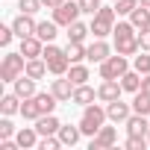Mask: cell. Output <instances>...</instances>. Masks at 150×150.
Wrapping results in <instances>:
<instances>
[{
  "instance_id": "obj_1",
  "label": "cell",
  "mask_w": 150,
  "mask_h": 150,
  "mask_svg": "<svg viewBox=\"0 0 150 150\" xmlns=\"http://www.w3.org/2000/svg\"><path fill=\"white\" fill-rule=\"evenodd\" d=\"M112 47H115V53H121V56H135V53L141 50V47H138V30L129 24V18L115 24V30H112Z\"/></svg>"
},
{
  "instance_id": "obj_2",
  "label": "cell",
  "mask_w": 150,
  "mask_h": 150,
  "mask_svg": "<svg viewBox=\"0 0 150 150\" xmlns=\"http://www.w3.org/2000/svg\"><path fill=\"white\" fill-rule=\"evenodd\" d=\"M106 121H109L106 106H100V103H88V106H83V115H80V129H83V135L94 138V135H97V129H100Z\"/></svg>"
},
{
  "instance_id": "obj_3",
  "label": "cell",
  "mask_w": 150,
  "mask_h": 150,
  "mask_svg": "<svg viewBox=\"0 0 150 150\" xmlns=\"http://www.w3.org/2000/svg\"><path fill=\"white\" fill-rule=\"evenodd\" d=\"M24 71H27V56L21 50L18 53L6 50L3 62H0V83H15L18 77H24Z\"/></svg>"
},
{
  "instance_id": "obj_4",
  "label": "cell",
  "mask_w": 150,
  "mask_h": 150,
  "mask_svg": "<svg viewBox=\"0 0 150 150\" xmlns=\"http://www.w3.org/2000/svg\"><path fill=\"white\" fill-rule=\"evenodd\" d=\"M115 24H118L115 6H100V12L91 15V24H88V27H91V35H94V38H106V35H112Z\"/></svg>"
},
{
  "instance_id": "obj_5",
  "label": "cell",
  "mask_w": 150,
  "mask_h": 150,
  "mask_svg": "<svg viewBox=\"0 0 150 150\" xmlns=\"http://www.w3.org/2000/svg\"><path fill=\"white\" fill-rule=\"evenodd\" d=\"M41 56H44V62H47V68H50V74H53V77H65V74H68V68H71V59H68L65 47H56L53 41H47Z\"/></svg>"
},
{
  "instance_id": "obj_6",
  "label": "cell",
  "mask_w": 150,
  "mask_h": 150,
  "mask_svg": "<svg viewBox=\"0 0 150 150\" xmlns=\"http://www.w3.org/2000/svg\"><path fill=\"white\" fill-rule=\"evenodd\" d=\"M100 68V80H121L124 74L132 68L129 65V56H121V53H112L106 62H100L97 65Z\"/></svg>"
},
{
  "instance_id": "obj_7",
  "label": "cell",
  "mask_w": 150,
  "mask_h": 150,
  "mask_svg": "<svg viewBox=\"0 0 150 150\" xmlns=\"http://www.w3.org/2000/svg\"><path fill=\"white\" fill-rule=\"evenodd\" d=\"M80 15H83L80 0H65L59 9H53V21H56L59 27H71L74 21H80Z\"/></svg>"
},
{
  "instance_id": "obj_8",
  "label": "cell",
  "mask_w": 150,
  "mask_h": 150,
  "mask_svg": "<svg viewBox=\"0 0 150 150\" xmlns=\"http://www.w3.org/2000/svg\"><path fill=\"white\" fill-rule=\"evenodd\" d=\"M115 141H118V129L103 124V127L97 129V135L88 141V150H109V147H115Z\"/></svg>"
},
{
  "instance_id": "obj_9",
  "label": "cell",
  "mask_w": 150,
  "mask_h": 150,
  "mask_svg": "<svg viewBox=\"0 0 150 150\" xmlns=\"http://www.w3.org/2000/svg\"><path fill=\"white\" fill-rule=\"evenodd\" d=\"M74 88H77V86L71 83L68 74H65V77H56V80L50 83V91L56 94V100H59V103H71V100H74Z\"/></svg>"
},
{
  "instance_id": "obj_10",
  "label": "cell",
  "mask_w": 150,
  "mask_h": 150,
  "mask_svg": "<svg viewBox=\"0 0 150 150\" xmlns=\"http://www.w3.org/2000/svg\"><path fill=\"white\" fill-rule=\"evenodd\" d=\"M35 27H38L35 15H27V12H18V18L12 21V30H15L18 38H30V35H35Z\"/></svg>"
},
{
  "instance_id": "obj_11",
  "label": "cell",
  "mask_w": 150,
  "mask_h": 150,
  "mask_svg": "<svg viewBox=\"0 0 150 150\" xmlns=\"http://www.w3.org/2000/svg\"><path fill=\"white\" fill-rule=\"evenodd\" d=\"M106 115H109V124H127V118L132 115V103H124L121 97L106 103Z\"/></svg>"
},
{
  "instance_id": "obj_12",
  "label": "cell",
  "mask_w": 150,
  "mask_h": 150,
  "mask_svg": "<svg viewBox=\"0 0 150 150\" xmlns=\"http://www.w3.org/2000/svg\"><path fill=\"white\" fill-rule=\"evenodd\" d=\"M121 94H124L121 80H103V83L97 86V100H100V103H112V100H118Z\"/></svg>"
},
{
  "instance_id": "obj_13",
  "label": "cell",
  "mask_w": 150,
  "mask_h": 150,
  "mask_svg": "<svg viewBox=\"0 0 150 150\" xmlns=\"http://www.w3.org/2000/svg\"><path fill=\"white\" fill-rule=\"evenodd\" d=\"M112 44L106 41V38H94L91 44H88V62H94V65H100V62H106L109 56H112Z\"/></svg>"
},
{
  "instance_id": "obj_14",
  "label": "cell",
  "mask_w": 150,
  "mask_h": 150,
  "mask_svg": "<svg viewBox=\"0 0 150 150\" xmlns=\"http://www.w3.org/2000/svg\"><path fill=\"white\" fill-rule=\"evenodd\" d=\"M12 91L21 97V100H27V97H35L38 94V80H33V77H18L15 83H12Z\"/></svg>"
},
{
  "instance_id": "obj_15",
  "label": "cell",
  "mask_w": 150,
  "mask_h": 150,
  "mask_svg": "<svg viewBox=\"0 0 150 150\" xmlns=\"http://www.w3.org/2000/svg\"><path fill=\"white\" fill-rule=\"evenodd\" d=\"M127 135H147L150 132V115H138V112H132L129 118H127Z\"/></svg>"
},
{
  "instance_id": "obj_16",
  "label": "cell",
  "mask_w": 150,
  "mask_h": 150,
  "mask_svg": "<svg viewBox=\"0 0 150 150\" xmlns=\"http://www.w3.org/2000/svg\"><path fill=\"white\" fill-rule=\"evenodd\" d=\"M38 138H41V135H38L35 127H21V129L15 132V141L21 144V150H35V147H38Z\"/></svg>"
},
{
  "instance_id": "obj_17",
  "label": "cell",
  "mask_w": 150,
  "mask_h": 150,
  "mask_svg": "<svg viewBox=\"0 0 150 150\" xmlns=\"http://www.w3.org/2000/svg\"><path fill=\"white\" fill-rule=\"evenodd\" d=\"M56 135L62 138V147H74V144L83 138V129H80V124H77V127H74V124H62Z\"/></svg>"
},
{
  "instance_id": "obj_18",
  "label": "cell",
  "mask_w": 150,
  "mask_h": 150,
  "mask_svg": "<svg viewBox=\"0 0 150 150\" xmlns=\"http://www.w3.org/2000/svg\"><path fill=\"white\" fill-rule=\"evenodd\" d=\"M59 127H62V121L50 112V115H41L38 121H35V129H38V135H56L59 132Z\"/></svg>"
},
{
  "instance_id": "obj_19",
  "label": "cell",
  "mask_w": 150,
  "mask_h": 150,
  "mask_svg": "<svg viewBox=\"0 0 150 150\" xmlns=\"http://www.w3.org/2000/svg\"><path fill=\"white\" fill-rule=\"evenodd\" d=\"M27 77H33V80H44L47 74H50V68H47V62H44V56H35V59H27Z\"/></svg>"
},
{
  "instance_id": "obj_20",
  "label": "cell",
  "mask_w": 150,
  "mask_h": 150,
  "mask_svg": "<svg viewBox=\"0 0 150 150\" xmlns=\"http://www.w3.org/2000/svg\"><path fill=\"white\" fill-rule=\"evenodd\" d=\"M94 100H97V88H91L88 83H83V86L74 88V100H71V103H77V106H88V103H94Z\"/></svg>"
},
{
  "instance_id": "obj_21",
  "label": "cell",
  "mask_w": 150,
  "mask_h": 150,
  "mask_svg": "<svg viewBox=\"0 0 150 150\" xmlns=\"http://www.w3.org/2000/svg\"><path fill=\"white\" fill-rule=\"evenodd\" d=\"M21 53H24L27 59H35V56H41V53H44V41H41L38 35L21 38Z\"/></svg>"
},
{
  "instance_id": "obj_22",
  "label": "cell",
  "mask_w": 150,
  "mask_h": 150,
  "mask_svg": "<svg viewBox=\"0 0 150 150\" xmlns=\"http://www.w3.org/2000/svg\"><path fill=\"white\" fill-rule=\"evenodd\" d=\"M21 103H24V100H21L15 91H12V94H3V97H0V112L9 115V118H12V115H21Z\"/></svg>"
},
{
  "instance_id": "obj_23",
  "label": "cell",
  "mask_w": 150,
  "mask_h": 150,
  "mask_svg": "<svg viewBox=\"0 0 150 150\" xmlns=\"http://www.w3.org/2000/svg\"><path fill=\"white\" fill-rule=\"evenodd\" d=\"M129 24H132L135 30H147V27H150V9L138 3V6L129 12Z\"/></svg>"
},
{
  "instance_id": "obj_24",
  "label": "cell",
  "mask_w": 150,
  "mask_h": 150,
  "mask_svg": "<svg viewBox=\"0 0 150 150\" xmlns=\"http://www.w3.org/2000/svg\"><path fill=\"white\" fill-rule=\"evenodd\" d=\"M65 35H68V41H86V35H91V27L83 21H74L71 27H65Z\"/></svg>"
},
{
  "instance_id": "obj_25",
  "label": "cell",
  "mask_w": 150,
  "mask_h": 150,
  "mask_svg": "<svg viewBox=\"0 0 150 150\" xmlns=\"http://www.w3.org/2000/svg\"><path fill=\"white\" fill-rule=\"evenodd\" d=\"M35 35L47 44V41H53L56 35H59V24L56 21H38V27H35Z\"/></svg>"
},
{
  "instance_id": "obj_26",
  "label": "cell",
  "mask_w": 150,
  "mask_h": 150,
  "mask_svg": "<svg viewBox=\"0 0 150 150\" xmlns=\"http://www.w3.org/2000/svg\"><path fill=\"white\" fill-rule=\"evenodd\" d=\"M68 77H71V83L74 86H83V83H88V65H83V62H74L71 68H68Z\"/></svg>"
},
{
  "instance_id": "obj_27",
  "label": "cell",
  "mask_w": 150,
  "mask_h": 150,
  "mask_svg": "<svg viewBox=\"0 0 150 150\" xmlns=\"http://www.w3.org/2000/svg\"><path fill=\"white\" fill-rule=\"evenodd\" d=\"M121 86H124V91H129V94L141 91V74H138L135 68H129L124 77H121Z\"/></svg>"
},
{
  "instance_id": "obj_28",
  "label": "cell",
  "mask_w": 150,
  "mask_h": 150,
  "mask_svg": "<svg viewBox=\"0 0 150 150\" xmlns=\"http://www.w3.org/2000/svg\"><path fill=\"white\" fill-rule=\"evenodd\" d=\"M35 103H38L41 115H50V112L56 109V103H59V100H56V94H53V91H38V94H35Z\"/></svg>"
},
{
  "instance_id": "obj_29",
  "label": "cell",
  "mask_w": 150,
  "mask_h": 150,
  "mask_svg": "<svg viewBox=\"0 0 150 150\" xmlns=\"http://www.w3.org/2000/svg\"><path fill=\"white\" fill-rule=\"evenodd\" d=\"M21 118H24V121H38V118H41V109H38L35 97H27V100L21 103Z\"/></svg>"
},
{
  "instance_id": "obj_30",
  "label": "cell",
  "mask_w": 150,
  "mask_h": 150,
  "mask_svg": "<svg viewBox=\"0 0 150 150\" xmlns=\"http://www.w3.org/2000/svg\"><path fill=\"white\" fill-rule=\"evenodd\" d=\"M132 112L150 115V94H147V91H135V94H132Z\"/></svg>"
},
{
  "instance_id": "obj_31",
  "label": "cell",
  "mask_w": 150,
  "mask_h": 150,
  "mask_svg": "<svg viewBox=\"0 0 150 150\" xmlns=\"http://www.w3.org/2000/svg\"><path fill=\"white\" fill-rule=\"evenodd\" d=\"M132 68L141 74V77H144V74H150V53H147V50H138V53L132 56Z\"/></svg>"
},
{
  "instance_id": "obj_32",
  "label": "cell",
  "mask_w": 150,
  "mask_h": 150,
  "mask_svg": "<svg viewBox=\"0 0 150 150\" xmlns=\"http://www.w3.org/2000/svg\"><path fill=\"white\" fill-rule=\"evenodd\" d=\"M115 12H118V18H129V12L138 6V0H115Z\"/></svg>"
},
{
  "instance_id": "obj_33",
  "label": "cell",
  "mask_w": 150,
  "mask_h": 150,
  "mask_svg": "<svg viewBox=\"0 0 150 150\" xmlns=\"http://www.w3.org/2000/svg\"><path fill=\"white\" fill-rule=\"evenodd\" d=\"M59 147H62V138L59 135H41L35 150H59Z\"/></svg>"
},
{
  "instance_id": "obj_34",
  "label": "cell",
  "mask_w": 150,
  "mask_h": 150,
  "mask_svg": "<svg viewBox=\"0 0 150 150\" xmlns=\"http://www.w3.org/2000/svg\"><path fill=\"white\" fill-rule=\"evenodd\" d=\"M147 135H127V141H124V147L127 150H147Z\"/></svg>"
},
{
  "instance_id": "obj_35",
  "label": "cell",
  "mask_w": 150,
  "mask_h": 150,
  "mask_svg": "<svg viewBox=\"0 0 150 150\" xmlns=\"http://www.w3.org/2000/svg\"><path fill=\"white\" fill-rule=\"evenodd\" d=\"M18 9L27 12V15H38L44 9V3H41V0H18Z\"/></svg>"
},
{
  "instance_id": "obj_36",
  "label": "cell",
  "mask_w": 150,
  "mask_h": 150,
  "mask_svg": "<svg viewBox=\"0 0 150 150\" xmlns=\"http://www.w3.org/2000/svg\"><path fill=\"white\" fill-rule=\"evenodd\" d=\"M18 127L9 121V115H3V121H0V138H15Z\"/></svg>"
},
{
  "instance_id": "obj_37",
  "label": "cell",
  "mask_w": 150,
  "mask_h": 150,
  "mask_svg": "<svg viewBox=\"0 0 150 150\" xmlns=\"http://www.w3.org/2000/svg\"><path fill=\"white\" fill-rule=\"evenodd\" d=\"M100 0H80V9H83V15H97L100 12Z\"/></svg>"
},
{
  "instance_id": "obj_38",
  "label": "cell",
  "mask_w": 150,
  "mask_h": 150,
  "mask_svg": "<svg viewBox=\"0 0 150 150\" xmlns=\"http://www.w3.org/2000/svg\"><path fill=\"white\" fill-rule=\"evenodd\" d=\"M12 38H18V35H15V30H12V24H9V27H0V44L9 47V44H12Z\"/></svg>"
},
{
  "instance_id": "obj_39",
  "label": "cell",
  "mask_w": 150,
  "mask_h": 150,
  "mask_svg": "<svg viewBox=\"0 0 150 150\" xmlns=\"http://www.w3.org/2000/svg\"><path fill=\"white\" fill-rule=\"evenodd\" d=\"M138 47L150 53V27L147 30H138Z\"/></svg>"
},
{
  "instance_id": "obj_40",
  "label": "cell",
  "mask_w": 150,
  "mask_h": 150,
  "mask_svg": "<svg viewBox=\"0 0 150 150\" xmlns=\"http://www.w3.org/2000/svg\"><path fill=\"white\" fill-rule=\"evenodd\" d=\"M41 3H44V9H50V12H53V9H59V6L65 3V0H41Z\"/></svg>"
},
{
  "instance_id": "obj_41",
  "label": "cell",
  "mask_w": 150,
  "mask_h": 150,
  "mask_svg": "<svg viewBox=\"0 0 150 150\" xmlns=\"http://www.w3.org/2000/svg\"><path fill=\"white\" fill-rule=\"evenodd\" d=\"M141 91L150 94V74H144V77H141Z\"/></svg>"
},
{
  "instance_id": "obj_42",
  "label": "cell",
  "mask_w": 150,
  "mask_h": 150,
  "mask_svg": "<svg viewBox=\"0 0 150 150\" xmlns=\"http://www.w3.org/2000/svg\"><path fill=\"white\" fill-rule=\"evenodd\" d=\"M138 3H141V6H147V9H150V0H138Z\"/></svg>"
},
{
  "instance_id": "obj_43",
  "label": "cell",
  "mask_w": 150,
  "mask_h": 150,
  "mask_svg": "<svg viewBox=\"0 0 150 150\" xmlns=\"http://www.w3.org/2000/svg\"><path fill=\"white\" fill-rule=\"evenodd\" d=\"M147 141H150V132H147Z\"/></svg>"
},
{
  "instance_id": "obj_44",
  "label": "cell",
  "mask_w": 150,
  "mask_h": 150,
  "mask_svg": "<svg viewBox=\"0 0 150 150\" xmlns=\"http://www.w3.org/2000/svg\"><path fill=\"white\" fill-rule=\"evenodd\" d=\"M112 3H115V0H112Z\"/></svg>"
}]
</instances>
